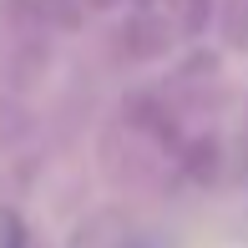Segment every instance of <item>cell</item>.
<instances>
[{
    "label": "cell",
    "mask_w": 248,
    "mask_h": 248,
    "mask_svg": "<svg viewBox=\"0 0 248 248\" xmlns=\"http://www.w3.org/2000/svg\"><path fill=\"white\" fill-rule=\"evenodd\" d=\"M0 248H26V228H20V218H0Z\"/></svg>",
    "instance_id": "6da1fadb"
}]
</instances>
